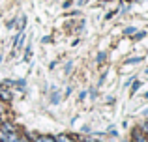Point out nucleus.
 Segmentation results:
<instances>
[{
  "label": "nucleus",
  "instance_id": "nucleus-4",
  "mask_svg": "<svg viewBox=\"0 0 148 142\" xmlns=\"http://www.w3.org/2000/svg\"><path fill=\"white\" fill-rule=\"evenodd\" d=\"M139 86H141V82H135L133 86H131V94H135V92L139 90Z\"/></svg>",
  "mask_w": 148,
  "mask_h": 142
},
{
  "label": "nucleus",
  "instance_id": "nucleus-12",
  "mask_svg": "<svg viewBox=\"0 0 148 142\" xmlns=\"http://www.w3.org/2000/svg\"><path fill=\"white\" fill-rule=\"evenodd\" d=\"M101 2H109V0H101Z\"/></svg>",
  "mask_w": 148,
  "mask_h": 142
},
{
  "label": "nucleus",
  "instance_id": "nucleus-6",
  "mask_svg": "<svg viewBox=\"0 0 148 142\" xmlns=\"http://www.w3.org/2000/svg\"><path fill=\"white\" fill-rule=\"evenodd\" d=\"M141 60H143V58H131V60H127L126 64H139V62H141Z\"/></svg>",
  "mask_w": 148,
  "mask_h": 142
},
{
  "label": "nucleus",
  "instance_id": "nucleus-10",
  "mask_svg": "<svg viewBox=\"0 0 148 142\" xmlns=\"http://www.w3.org/2000/svg\"><path fill=\"white\" fill-rule=\"evenodd\" d=\"M84 2H86V0H79V4H84Z\"/></svg>",
  "mask_w": 148,
  "mask_h": 142
},
{
  "label": "nucleus",
  "instance_id": "nucleus-13",
  "mask_svg": "<svg viewBox=\"0 0 148 142\" xmlns=\"http://www.w3.org/2000/svg\"><path fill=\"white\" fill-rule=\"evenodd\" d=\"M0 112H2V109H0Z\"/></svg>",
  "mask_w": 148,
  "mask_h": 142
},
{
  "label": "nucleus",
  "instance_id": "nucleus-7",
  "mask_svg": "<svg viewBox=\"0 0 148 142\" xmlns=\"http://www.w3.org/2000/svg\"><path fill=\"white\" fill-rule=\"evenodd\" d=\"M58 140H60V142H71V140L68 139V137H64V135H62V137H58Z\"/></svg>",
  "mask_w": 148,
  "mask_h": 142
},
{
  "label": "nucleus",
  "instance_id": "nucleus-2",
  "mask_svg": "<svg viewBox=\"0 0 148 142\" xmlns=\"http://www.w3.org/2000/svg\"><path fill=\"white\" fill-rule=\"evenodd\" d=\"M135 139H137V142H146V140H145V137L139 135V131H135Z\"/></svg>",
  "mask_w": 148,
  "mask_h": 142
},
{
  "label": "nucleus",
  "instance_id": "nucleus-3",
  "mask_svg": "<svg viewBox=\"0 0 148 142\" xmlns=\"http://www.w3.org/2000/svg\"><path fill=\"white\" fill-rule=\"evenodd\" d=\"M0 97H4V99H10V92H6V90H0Z\"/></svg>",
  "mask_w": 148,
  "mask_h": 142
},
{
  "label": "nucleus",
  "instance_id": "nucleus-8",
  "mask_svg": "<svg viewBox=\"0 0 148 142\" xmlns=\"http://www.w3.org/2000/svg\"><path fill=\"white\" fill-rule=\"evenodd\" d=\"M141 37H145V32H139L137 36H135V39H141Z\"/></svg>",
  "mask_w": 148,
  "mask_h": 142
},
{
  "label": "nucleus",
  "instance_id": "nucleus-11",
  "mask_svg": "<svg viewBox=\"0 0 148 142\" xmlns=\"http://www.w3.org/2000/svg\"><path fill=\"white\" fill-rule=\"evenodd\" d=\"M145 97H146V99H148V92H146V94H145Z\"/></svg>",
  "mask_w": 148,
  "mask_h": 142
},
{
  "label": "nucleus",
  "instance_id": "nucleus-5",
  "mask_svg": "<svg viewBox=\"0 0 148 142\" xmlns=\"http://www.w3.org/2000/svg\"><path fill=\"white\" fill-rule=\"evenodd\" d=\"M38 142H54V140L49 139V137H41V139H38Z\"/></svg>",
  "mask_w": 148,
  "mask_h": 142
},
{
  "label": "nucleus",
  "instance_id": "nucleus-1",
  "mask_svg": "<svg viewBox=\"0 0 148 142\" xmlns=\"http://www.w3.org/2000/svg\"><path fill=\"white\" fill-rule=\"evenodd\" d=\"M2 127H4V133H10V131H15V129H13V127H11V125H10V124H4V125H2Z\"/></svg>",
  "mask_w": 148,
  "mask_h": 142
},
{
  "label": "nucleus",
  "instance_id": "nucleus-9",
  "mask_svg": "<svg viewBox=\"0 0 148 142\" xmlns=\"http://www.w3.org/2000/svg\"><path fill=\"white\" fill-rule=\"evenodd\" d=\"M19 142H30V140H26V139H21V140H19Z\"/></svg>",
  "mask_w": 148,
  "mask_h": 142
}]
</instances>
